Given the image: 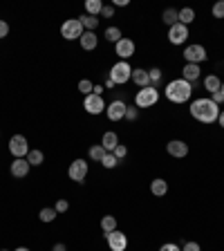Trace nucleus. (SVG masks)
I'll use <instances>...</instances> for the list:
<instances>
[{
    "mask_svg": "<svg viewBox=\"0 0 224 251\" xmlns=\"http://www.w3.org/2000/svg\"><path fill=\"white\" fill-rule=\"evenodd\" d=\"M191 114L202 123H215L220 117V106H215L211 99H195L191 103Z\"/></svg>",
    "mask_w": 224,
    "mask_h": 251,
    "instance_id": "nucleus-1",
    "label": "nucleus"
},
{
    "mask_svg": "<svg viewBox=\"0 0 224 251\" xmlns=\"http://www.w3.org/2000/svg\"><path fill=\"white\" fill-rule=\"evenodd\" d=\"M193 94V86L184 79H175L166 86V99L173 103H186Z\"/></svg>",
    "mask_w": 224,
    "mask_h": 251,
    "instance_id": "nucleus-2",
    "label": "nucleus"
},
{
    "mask_svg": "<svg viewBox=\"0 0 224 251\" xmlns=\"http://www.w3.org/2000/svg\"><path fill=\"white\" fill-rule=\"evenodd\" d=\"M108 79H110L114 86H123V83H128V81L133 79V68H130V63L128 61H119V63H114Z\"/></svg>",
    "mask_w": 224,
    "mask_h": 251,
    "instance_id": "nucleus-3",
    "label": "nucleus"
},
{
    "mask_svg": "<svg viewBox=\"0 0 224 251\" xmlns=\"http://www.w3.org/2000/svg\"><path fill=\"white\" fill-rule=\"evenodd\" d=\"M157 101H159V90H157V88H153V86L141 88V90L137 92V96H134L137 108H150V106H155Z\"/></svg>",
    "mask_w": 224,
    "mask_h": 251,
    "instance_id": "nucleus-4",
    "label": "nucleus"
},
{
    "mask_svg": "<svg viewBox=\"0 0 224 251\" xmlns=\"http://www.w3.org/2000/svg\"><path fill=\"white\" fill-rule=\"evenodd\" d=\"M83 25H81L79 18H69V21H65L63 25H61V36L65 38V41H76V38L83 36Z\"/></svg>",
    "mask_w": 224,
    "mask_h": 251,
    "instance_id": "nucleus-5",
    "label": "nucleus"
},
{
    "mask_svg": "<svg viewBox=\"0 0 224 251\" xmlns=\"http://www.w3.org/2000/svg\"><path fill=\"white\" fill-rule=\"evenodd\" d=\"M29 144H27V139L22 137V135H14V137L9 139V153L16 160H22V157H27L29 155Z\"/></svg>",
    "mask_w": 224,
    "mask_h": 251,
    "instance_id": "nucleus-6",
    "label": "nucleus"
},
{
    "mask_svg": "<svg viewBox=\"0 0 224 251\" xmlns=\"http://www.w3.org/2000/svg\"><path fill=\"white\" fill-rule=\"evenodd\" d=\"M88 171H90V168H88L86 160H74L67 168V175H69V180H74L76 184H83L88 177Z\"/></svg>",
    "mask_w": 224,
    "mask_h": 251,
    "instance_id": "nucleus-7",
    "label": "nucleus"
},
{
    "mask_svg": "<svg viewBox=\"0 0 224 251\" xmlns=\"http://www.w3.org/2000/svg\"><path fill=\"white\" fill-rule=\"evenodd\" d=\"M126 110H128V106H126L121 99H114V101H110L106 106V114L110 121H121V119H126Z\"/></svg>",
    "mask_w": 224,
    "mask_h": 251,
    "instance_id": "nucleus-8",
    "label": "nucleus"
},
{
    "mask_svg": "<svg viewBox=\"0 0 224 251\" xmlns=\"http://www.w3.org/2000/svg\"><path fill=\"white\" fill-rule=\"evenodd\" d=\"M83 108H86V113H90V114H101V113H106V101H103V96H99V94H88L86 101H83Z\"/></svg>",
    "mask_w": 224,
    "mask_h": 251,
    "instance_id": "nucleus-9",
    "label": "nucleus"
},
{
    "mask_svg": "<svg viewBox=\"0 0 224 251\" xmlns=\"http://www.w3.org/2000/svg\"><path fill=\"white\" fill-rule=\"evenodd\" d=\"M106 240H108V247H110L112 251H126V247H128V238H126V233H121L119 229H114L112 233H106Z\"/></svg>",
    "mask_w": 224,
    "mask_h": 251,
    "instance_id": "nucleus-10",
    "label": "nucleus"
},
{
    "mask_svg": "<svg viewBox=\"0 0 224 251\" xmlns=\"http://www.w3.org/2000/svg\"><path fill=\"white\" fill-rule=\"evenodd\" d=\"M184 59L193 65H200L206 61V49H204L202 45H188V47L184 49Z\"/></svg>",
    "mask_w": 224,
    "mask_h": 251,
    "instance_id": "nucleus-11",
    "label": "nucleus"
},
{
    "mask_svg": "<svg viewBox=\"0 0 224 251\" xmlns=\"http://www.w3.org/2000/svg\"><path fill=\"white\" fill-rule=\"evenodd\" d=\"M186 38H188V27L186 25L177 23V25L168 27V41H171L173 45H181Z\"/></svg>",
    "mask_w": 224,
    "mask_h": 251,
    "instance_id": "nucleus-12",
    "label": "nucleus"
},
{
    "mask_svg": "<svg viewBox=\"0 0 224 251\" xmlns=\"http://www.w3.org/2000/svg\"><path fill=\"white\" fill-rule=\"evenodd\" d=\"M114 54H117L121 61L130 59L134 54V41H130V38H121L117 45H114Z\"/></svg>",
    "mask_w": 224,
    "mask_h": 251,
    "instance_id": "nucleus-13",
    "label": "nucleus"
},
{
    "mask_svg": "<svg viewBox=\"0 0 224 251\" xmlns=\"http://www.w3.org/2000/svg\"><path fill=\"white\" fill-rule=\"evenodd\" d=\"M166 150H168V155H171V157L181 160V157L188 155V144H186V141H181V139H173V141H168Z\"/></svg>",
    "mask_w": 224,
    "mask_h": 251,
    "instance_id": "nucleus-14",
    "label": "nucleus"
},
{
    "mask_svg": "<svg viewBox=\"0 0 224 251\" xmlns=\"http://www.w3.org/2000/svg\"><path fill=\"white\" fill-rule=\"evenodd\" d=\"M29 168H32V164L27 161V157H22V160H14L11 161V175L18 177V180H22V177L29 175Z\"/></svg>",
    "mask_w": 224,
    "mask_h": 251,
    "instance_id": "nucleus-15",
    "label": "nucleus"
},
{
    "mask_svg": "<svg viewBox=\"0 0 224 251\" xmlns=\"http://www.w3.org/2000/svg\"><path fill=\"white\" fill-rule=\"evenodd\" d=\"M200 72H202V69H200V65H193V63H186L184 65V69H181V79L184 81H188V83H195V81L200 79Z\"/></svg>",
    "mask_w": 224,
    "mask_h": 251,
    "instance_id": "nucleus-16",
    "label": "nucleus"
},
{
    "mask_svg": "<svg viewBox=\"0 0 224 251\" xmlns=\"http://www.w3.org/2000/svg\"><path fill=\"white\" fill-rule=\"evenodd\" d=\"M79 43L86 52H92V49H96V45H99V38H96L94 32H83V36L79 38Z\"/></svg>",
    "mask_w": 224,
    "mask_h": 251,
    "instance_id": "nucleus-17",
    "label": "nucleus"
},
{
    "mask_svg": "<svg viewBox=\"0 0 224 251\" xmlns=\"http://www.w3.org/2000/svg\"><path fill=\"white\" fill-rule=\"evenodd\" d=\"M133 81H134V83H137L139 88H148V86H150L148 69H144V68H137V69H133Z\"/></svg>",
    "mask_w": 224,
    "mask_h": 251,
    "instance_id": "nucleus-18",
    "label": "nucleus"
},
{
    "mask_svg": "<svg viewBox=\"0 0 224 251\" xmlns=\"http://www.w3.org/2000/svg\"><path fill=\"white\" fill-rule=\"evenodd\" d=\"M150 193H153V195H157V198L166 195V193H168V182H166V180H161V177L153 180V184H150Z\"/></svg>",
    "mask_w": 224,
    "mask_h": 251,
    "instance_id": "nucleus-19",
    "label": "nucleus"
},
{
    "mask_svg": "<svg viewBox=\"0 0 224 251\" xmlns=\"http://www.w3.org/2000/svg\"><path fill=\"white\" fill-rule=\"evenodd\" d=\"M101 146L108 150V153H112V150H114V148L119 146V137H117V133H106V135H103Z\"/></svg>",
    "mask_w": 224,
    "mask_h": 251,
    "instance_id": "nucleus-20",
    "label": "nucleus"
},
{
    "mask_svg": "<svg viewBox=\"0 0 224 251\" xmlns=\"http://www.w3.org/2000/svg\"><path fill=\"white\" fill-rule=\"evenodd\" d=\"M56 208L54 206H45V208H41V213H38V218H41V222H45V225H49V222H54L56 220Z\"/></svg>",
    "mask_w": 224,
    "mask_h": 251,
    "instance_id": "nucleus-21",
    "label": "nucleus"
},
{
    "mask_svg": "<svg viewBox=\"0 0 224 251\" xmlns=\"http://www.w3.org/2000/svg\"><path fill=\"white\" fill-rule=\"evenodd\" d=\"M204 88H206L211 94L213 92H218L220 88H222V83H220V76H215V74H208L206 79H204Z\"/></svg>",
    "mask_w": 224,
    "mask_h": 251,
    "instance_id": "nucleus-22",
    "label": "nucleus"
},
{
    "mask_svg": "<svg viewBox=\"0 0 224 251\" xmlns=\"http://www.w3.org/2000/svg\"><path fill=\"white\" fill-rule=\"evenodd\" d=\"M79 21H81V25H83V29H86V32H94L96 25H99V18H96V16H88V14H83Z\"/></svg>",
    "mask_w": 224,
    "mask_h": 251,
    "instance_id": "nucleus-23",
    "label": "nucleus"
},
{
    "mask_svg": "<svg viewBox=\"0 0 224 251\" xmlns=\"http://www.w3.org/2000/svg\"><path fill=\"white\" fill-rule=\"evenodd\" d=\"M106 153H108V150L103 148L101 144H94L90 150H88V155H90V160H92V161H103V157H106Z\"/></svg>",
    "mask_w": 224,
    "mask_h": 251,
    "instance_id": "nucleus-24",
    "label": "nucleus"
},
{
    "mask_svg": "<svg viewBox=\"0 0 224 251\" xmlns=\"http://www.w3.org/2000/svg\"><path fill=\"white\" fill-rule=\"evenodd\" d=\"M114 229H117V220H114V215H103L101 218V231L103 233H112Z\"/></svg>",
    "mask_w": 224,
    "mask_h": 251,
    "instance_id": "nucleus-25",
    "label": "nucleus"
},
{
    "mask_svg": "<svg viewBox=\"0 0 224 251\" xmlns=\"http://www.w3.org/2000/svg\"><path fill=\"white\" fill-rule=\"evenodd\" d=\"M103 9V2L101 0H88L86 2V11H88V16H99Z\"/></svg>",
    "mask_w": 224,
    "mask_h": 251,
    "instance_id": "nucleus-26",
    "label": "nucleus"
},
{
    "mask_svg": "<svg viewBox=\"0 0 224 251\" xmlns=\"http://www.w3.org/2000/svg\"><path fill=\"white\" fill-rule=\"evenodd\" d=\"M161 18H164V23H166L168 27H173V25H177V23H179V11H177V9H171V7H168V9L164 11V16H161Z\"/></svg>",
    "mask_w": 224,
    "mask_h": 251,
    "instance_id": "nucleus-27",
    "label": "nucleus"
},
{
    "mask_svg": "<svg viewBox=\"0 0 224 251\" xmlns=\"http://www.w3.org/2000/svg\"><path fill=\"white\" fill-rule=\"evenodd\" d=\"M195 21V11L191 9V7H184V9H179V23L181 25H191V23Z\"/></svg>",
    "mask_w": 224,
    "mask_h": 251,
    "instance_id": "nucleus-28",
    "label": "nucleus"
},
{
    "mask_svg": "<svg viewBox=\"0 0 224 251\" xmlns=\"http://www.w3.org/2000/svg\"><path fill=\"white\" fill-rule=\"evenodd\" d=\"M27 161H29L32 166H41V164L45 161V155L41 153V150L32 148V150H29V155H27Z\"/></svg>",
    "mask_w": 224,
    "mask_h": 251,
    "instance_id": "nucleus-29",
    "label": "nucleus"
},
{
    "mask_svg": "<svg viewBox=\"0 0 224 251\" xmlns=\"http://www.w3.org/2000/svg\"><path fill=\"white\" fill-rule=\"evenodd\" d=\"M121 38L123 36H121V29H119V27H108L106 29V41H110V43L117 45Z\"/></svg>",
    "mask_w": 224,
    "mask_h": 251,
    "instance_id": "nucleus-30",
    "label": "nucleus"
},
{
    "mask_svg": "<svg viewBox=\"0 0 224 251\" xmlns=\"http://www.w3.org/2000/svg\"><path fill=\"white\" fill-rule=\"evenodd\" d=\"M148 76H150V86L157 88V86H159V81H161V69L159 68L148 69Z\"/></svg>",
    "mask_w": 224,
    "mask_h": 251,
    "instance_id": "nucleus-31",
    "label": "nucleus"
},
{
    "mask_svg": "<svg viewBox=\"0 0 224 251\" xmlns=\"http://www.w3.org/2000/svg\"><path fill=\"white\" fill-rule=\"evenodd\" d=\"M79 92H83V94H92L94 92V86H92V81H88V79H83V81H79Z\"/></svg>",
    "mask_w": 224,
    "mask_h": 251,
    "instance_id": "nucleus-32",
    "label": "nucleus"
},
{
    "mask_svg": "<svg viewBox=\"0 0 224 251\" xmlns=\"http://www.w3.org/2000/svg\"><path fill=\"white\" fill-rule=\"evenodd\" d=\"M103 166H106V168H114V166L119 164V160L114 155H112V153H106V157H103V161H101Z\"/></svg>",
    "mask_w": 224,
    "mask_h": 251,
    "instance_id": "nucleus-33",
    "label": "nucleus"
},
{
    "mask_svg": "<svg viewBox=\"0 0 224 251\" xmlns=\"http://www.w3.org/2000/svg\"><path fill=\"white\" fill-rule=\"evenodd\" d=\"M213 16L215 18H224V0H220V2H215L213 5Z\"/></svg>",
    "mask_w": 224,
    "mask_h": 251,
    "instance_id": "nucleus-34",
    "label": "nucleus"
},
{
    "mask_svg": "<svg viewBox=\"0 0 224 251\" xmlns=\"http://www.w3.org/2000/svg\"><path fill=\"white\" fill-rule=\"evenodd\" d=\"M112 155L117 157V160H123V157L128 155V148H126V146H121V144H119V146H117V148L112 150Z\"/></svg>",
    "mask_w": 224,
    "mask_h": 251,
    "instance_id": "nucleus-35",
    "label": "nucleus"
},
{
    "mask_svg": "<svg viewBox=\"0 0 224 251\" xmlns=\"http://www.w3.org/2000/svg\"><path fill=\"white\" fill-rule=\"evenodd\" d=\"M54 208H56V213H65V211L69 208V202L67 200H59V202L54 204Z\"/></svg>",
    "mask_w": 224,
    "mask_h": 251,
    "instance_id": "nucleus-36",
    "label": "nucleus"
},
{
    "mask_svg": "<svg viewBox=\"0 0 224 251\" xmlns=\"http://www.w3.org/2000/svg\"><path fill=\"white\" fill-rule=\"evenodd\" d=\"M101 16L103 18H112V16H114V7H112V5H103Z\"/></svg>",
    "mask_w": 224,
    "mask_h": 251,
    "instance_id": "nucleus-37",
    "label": "nucleus"
},
{
    "mask_svg": "<svg viewBox=\"0 0 224 251\" xmlns=\"http://www.w3.org/2000/svg\"><path fill=\"white\" fill-rule=\"evenodd\" d=\"M211 101H213L215 106H220V103H224V94H222V90L213 92V94H211Z\"/></svg>",
    "mask_w": 224,
    "mask_h": 251,
    "instance_id": "nucleus-38",
    "label": "nucleus"
},
{
    "mask_svg": "<svg viewBox=\"0 0 224 251\" xmlns=\"http://www.w3.org/2000/svg\"><path fill=\"white\" fill-rule=\"evenodd\" d=\"M137 117H139V108H128V110H126V119L134 121Z\"/></svg>",
    "mask_w": 224,
    "mask_h": 251,
    "instance_id": "nucleus-39",
    "label": "nucleus"
},
{
    "mask_svg": "<svg viewBox=\"0 0 224 251\" xmlns=\"http://www.w3.org/2000/svg\"><path fill=\"white\" fill-rule=\"evenodd\" d=\"M181 251H202V249H200L198 242H186V245L181 247Z\"/></svg>",
    "mask_w": 224,
    "mask_h": 251,
    "instance_id": "nucleus-40",
    "label": "nucleus"
},
{
    "mask_svg": "<svg viewBox=\"0 0 224 251\" xmlns=\"http://www.w3.org/2000/svg\"><path fill=\"white\" fill-rule=\"evenodd\" d=\"M159 251H181V247H177V245H173V242H168V245H161Z\"/></svg>",
    "mask_w": 224,
    "mask_h": 251,
    "instance_id": "nucleus-41",
    "label": "nucleus"
},
{
    "mask_svg": "<svg viewBox=\"0 0 224 251\" xmlns=\"http://www.w3.org/2000/svg\"><path fill=\"white\" fill-rule=\"evenodd\" d=\"M7 34H9V25L5 21H0V38H5Z\"/></svg>",
    "mask_w": 224,
    "mask_h": 251,
    "instance_id": "nucleus-42",
    "label": "nucleus"
},
{
    "mask_svg": "<svg viewBox=\"0 0 224 251\" xmlns=\"http://www.w3.org/2000/svg\"><path fill=\"white\" fill-rule=\"evenodd\" d=\"M52 251H67V247H65L63 242H56V245L52 247Z\"/></svg>",
    "mask_w": 224,
    "mask_h": 251,
    "instance_id": "nucleus-43",
    "label": "nucleus"
},
{
    "mask_svg": "<svg viewBox=\"0 0 224 251\" xmlns=\"http://www.w3.org/2000/svg\"><path fill=\"white\" fill-rule=\"evenodd\" d=\"M128 0H112V7H126Z\"/></svg>",
    "mask_w": 224,
    "mask_h": 251,
    "instance_id": "nucleus-44",
    "label": "nucleus"
},
{
    "mask_svg": "<svg viewBox=\"0 0 224 251\" xmlns=\"http://www.w3.org/2000/svg\"><path fill=\"white\" fill-rule=\"evenodd\" d=\"M103 90H106L103 86H94V92H92V94H99V96H101V94H103Z\"/></svg>",
    "mask_w": 224,
    "mask_h": 251,
    "instance_id": "nucleus-45",
    "label": "nucleus"
},
{
    "mask_svg": "<svg viewBox=\"0 0 224 251\" xmlns=\"http://www.w3.org/2000/svg\"><path fill=\"white\" fill-rule=\"evenodd\" d=\"M218 121H220V126H222V128H224V110H222V113H220V117H218Z\"/></svg>",
    "mask_w": 224,
    "mask_h": 251,
    "instance_id": "nucleus-46",
    "label": "nucleus"
},
{
    "mask_svg": "<svg viewBox=\"0 0 224 251\" xmlns=\"http://www.w3.org/2000/svg\"><path fill=\"white\" fill-rule=\"evenodd\" d=\"M14 251H29L27 247H18V249H14Z\"/></svg>",
    "mask_w": 224,
    "mask_h": 251,
    "instance_id": "nucleus-47",
    "label": "nucleus"
},
{
    "mask_svg": "<svg viewBox=\"0 0 224 251\" xmlns=\"http://www.w3.org/2000/svg\"><path fill=\"white\" fill-rule=\"evenodd\" d=\"M220 90H222V94H224V81H222V88H220Z\"/></svg>",
    "mask_w": 224,
    "mask_h": 251,
    "instance_id": "nucleus-48",
    "label": "nucleus"
},
{
    "mask_svg": "<svg viewBox=\"0 0 224 251\" xmlns=\"http://www.w3.org/2000/svg\"><path fill=\"white\" fill-rule=\"evenodd\" d=\"M0 251H9V249H0Z\"/></svg>",
    "mask_w": 224,
    "mask_h": 251,
    "instance_id": "nucleus-49",
    "label": "nucleus"
}]
</instances>
